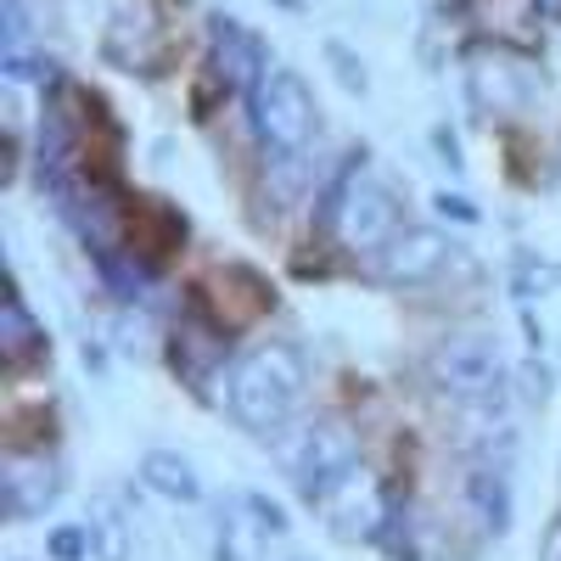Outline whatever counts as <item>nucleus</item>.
<instances>
[{
  "label": "nucleus",
  "mask_w": 561,
  "mask_h": 561,
  "mask_svg": "<svg viewBox=\"0 0 561 561\" xmlns=\"http://www.w3.org/2000/svg\"><path fill=\"white\" fill-rule=\"evenodd\" d=\"M309 393V359L293 343H259L230 365V415L259 438H280Z\"/></svg>",
  "instance_id": "obj_1"
},
{
  "label": "nucleus",
  "mask_w": 561,
  "mask_h": 561,
  "mask_svg": "<svg viewBox=\"0 0 561 561\" xmlns=\"http://www.w3.org/2000/svg\"><path fill=\"white\" fill-rule=\"evenodd\" d=\"M248 107H253V135L270 158H304L309 140L320 129L314 113V90L293 73V68H264L248 90Z\"/></svg>",
  "instance_id": "obj_2"
},
{
  "label": "nucleus",
  "mask_w": 561,
  "mask_h": 561,
  "mask_svg": "<svg viewBox=\"0 0 561 561\" xmlns=\"http://www.w3.org/2000/svg\"><path fill=\"white\" fill-rule=\"evenodd\" d=\"M325 219H332L337 242L348 253H382L393 237H399V203L393 192L370 174L365 163H348L343 180L332 185V197H325Z\"/></svg>",
  "instance_id": "obj_3"
},
{
  "label": "nucleus",
  "mask_w": 561,
  "mask_h": 561,
  "mask_svg": "<svg viewBox=\"0 0 561 561\" xmlns=\"http://www.w3.org/2000/svg\"><path fill=\"white\" fill-rule=\"evenodd\" d=\"M280 466L287 478L309 494V500H325L348 472H359V438L343 421H304V427L280 433Z\"/></svg>",
  "instance_id": "obj_4"
},
{
  "label": "nucleus",
  "mask_w": 561,
  "mask_h": 561,
  "mask_svg": "<svg viewBox=\"0 0 561 561\" xmlns=\"http://www.w3.org/2000/svg\"><path fill=\"white\" fill-rule=\"evenodd\" d=\"M427 377L438 382V393L460 399V404H494L505 393V348L494 332H455L433 348L427 359Z\"/></svg>",
  "instance_id": "obj_5"
},
{
  "label": "nucleus",
  "mask_w": 561,
  "mask_h": 561,
  "mask_svg": "<svg viewBox=\"0 0 561 561\" xmlns=\"http://www.w3.org/2000/svg\"><path fill=\"white\" fill-rule=\"evenodd\" d=\"M62 494V472L51 455L39 449H12L0 460V505H7L12 523H28V517H45Z\"/></svg>",
  "instance_id": "obj_6"
},
{
  "label": "nucleus",
  "mask_w": 561,
  "mask_h": 561,
  "mask_svg": "<svg viewBox=\"0 0 561 561\" xmlns=\"http://www.w3.org/2000/svg\"><path fill=\"white\" fill-rule=\"evenodd\" d=\"M466 90H472V102L483 113H523L534 102V68L511 51H472Z\"/></svg>",
  "instance_id": "obj_7"
},
{
  "label": "nucleus",
  "mask_w": 561,
  "mask_h": 561,
  "mask_svg": "<svg viewBox=\"0 0 561 561\" xmlns=\"http://www.w3.org/2000/svg\"><path fill=\"white\" fill-rule=\"evenodd\" d=\"M320 511H325V528H332L337 539H348V545H359V539H377L382 534V523H388V500H382V483L365 472H348L332 494L320 500Z\"/></svg>",
  "instance_id": "obj_8"
},
{
  "label": "nucleus",
  "mask_w": 561,
  "mask_h": 561,
  "mask_svg": "<svg viewBox=\"0 0 561 561\" xmlns=\"http://www.w3.org/2000/svg\"><path fill=\"white\" fill-rule=\"evenodd\" d=\"M449 259V242L438 237V230L427 225H404L399 237L377 253V270L382 280H393V287H421V280H433Z\"/></svg>",
  "instance_id": "obj_9"
},
{
  "label": "nucleus",
  "mask_w": 561,
  "mask_h": 561,
  "mask_svg": "<svg viewBox=\"0 0 561 561\" xmlns=\"http://www.w3.org/2000/svg\"><path fill=\"white\" fill-rule=\"evenodd\" d=\"M124 230H129V253H140V259H163L185 242V219L158 197H135L124 208Z\"/></svg>",
  "instance_id": "obj_10"
},
{
  "label": "nucleus",
  "mask_w": 561,
  "mask_h": 561,
  "mask_svg": "<svg viewBox=\"0 0 561 561\" xmlns=\"http://www.w3.org/2000/svg\"><path fill=\"white\" fill-rule=\"evenodd\" d=\"M208 34H214V62H208V68H214V79H225V90H237V84H248V79H259V73L270 68L264 51H259V39H253L237 18L219 12Z\"/></svg>",
  "instance_id": "obj_11"
},
{
  "label": "nucleus",
  "mask_w": 561,
  "mask_h": 561,
  "mask_svg": "<svg viewBox=\"0 0 561 561\" xmlns=\"http://www.w3.org/2000/svg\"><path fill=\"white\" fill-rule=\"evenodd\" d=\"M107 57L118 62V68H140V73H152L158 62H163V28L152 23V12H118L113 18V28H107Z\"/></svg>",
  "instance_id": "obj_12"
},
{
  "label": "nucleus",
  "mask_w": 561,
  "mask_h": 561,
  "mask_svg": "<svg viewBox=\"0 0 561 561\" xmlns=\"http://www.w3.org/2000/svg\"><path fill=\"white\" fill-rule=\"evenodd\" d=\"M460 489H466V505H472V517H478L483 534H505V528H511V483H505L500 466L478 460L472 472H466Z\"/></svg>",
  "instance_id": "obj_13"
},
{
  "label": "nucleus",
  "mask_w": 561,
  "mask_h": 561,
  "mask_svg": "<svg viewBox=\"0 0 561 561\" xmlns=\"http://www.w3.org/2000/svg\"><path fill=\"white\" fill-rule=\"evenodd\" d=\"M84 534H90V556H96V561H129V556H135L129 517H124V505H118L113 494H96V500H90Z\"/></svg>",
  "instance_id": "obj_14"
},
{
  "label": "nucleus",
  "mask_w": 561,
  "mask_h": 561,
  "mask_svg": "<svg viewBox=\"0 0 561 561\" xmlns=\"http://www.w3.org/2000/svg\"><path fill=\"white\" fill-rule=\"evenodd\" d=\"M140 483H147L152 494H163V500H174V505H192L203 494L192 460L174 455V449H147V460H140Z\"/></svg>",
  "instance_id": "obj_15"
},
{
  "label": "nucleus",
  "mask_w": 561,
  "mask_h": 561,
  "mask_svg": "<svg viewBox=\"0 0 561 561\" xmlns=\"http://www.w3.org/2000/svg\"><path fill=\"white\" fill-rule=\"evenodd\" d=\"M39 348H45L39 320L28 314V304L18 293H7V304H0V359H7V365H28Z\"/></svg>",
  "instance_id": "obj_16"
},
{
  "label": "nucleus",
  "mask_w": 561,
  "mask_h": 561,
  "mask_svg": "<svg viewBox=\"0 0 561 561\" xmlns=\"http://www.w3.org/2000/svg\"><path fill=\"white\" fill-rule=\"evenodd\" d=\"M0 34H7V51H0L7 79H28L34 57H28V12H23V0H0Z\"/></svg>",
  "instance_id": "obj_17"
},
{
  "label": "nucleus",
  "mask_w": 561,
  "mask_h": 561,
  "mask_svg": "<svg viewBox=\"0 0 561 561\" xmlns=\"http://www.w3.org/2000/svg\"><path fill=\"white\" fill-rule=\"evenodd\" d=\"M264 528L253 517H219V534H214V561H259L264 556Z\"/></svg>",
  "instance_id": "obj_18"
},
{
  "label": "nucleus",
  "mask_w": 561,
  "mask_h": 561,
  "mask_svg": "<svg viewBox=\"0 0 561 561\" xmlns=\"http://www.w3.org/2000/svg\"><path fill=\"white\" fill-rule=\"evenodd\" d=\"M90 253H96V270L107 275V287H113L118 298H140V287H147V264H140L135 253H118V248H107V242H96Z\"/></svg>",
  "instance_id": "obj_19"
},
{
  "label": "nucleus",
  "mask_w": 561,
  "mask_h": 561,
  "mask_svg": "<svg viewBox=\"0 0 561 561\" xmlns=\"http://www.w3.org/2000/svg\"><path fill=\"white\" fill-rule=\"evenodd\" d=\"M242 511H248V517H253L270 539L287 534V517H280V505H275V500H264V494H242Z\"/></svg>",
  "instance_id": "obj_20"
},
{
  "label": "nucleus",
  "mask_w": 561,
  "mask_h": 561,
  "mask_svg": "<svg viewBox=\"0 0 561 561\" xmlns=\"http://www.w3.org/2000/svg\"><path fill=\"white\" fill-rule=\"evenodd\" d=\"M84 550H90V534L84 528H57L51 534V556L57 561H84Z\"/></svg>",
  "instance_id": "obj_21"
},
{
  "label": "nucleus",
  "mask_w": 561,
  "mask_h": 561,
  "mask_svg": "<svg viewBox=\"0 0 561 561\" xmlns=\"http://www.w3.org/2000/svg\"><path fill=\"white\" fill-rule=\"evenodd\" d=\"M545 561H561V523H550L545 534Z\"/></svg>",
  "instance_id": "obj_22"
},
{
  "label": "nucleus",
  "mask_w": 561,
  "mask_h": 561,
  "mask_svg": "<svg viewBox=\"0 0 561 561\" xmlns=\"http://www.w3.org/2000/svg\"><path fill=\"white\" fill-rule=\"evenodd\" d=\"M539 7V18H550V23H561V0H534Z\"/></svg>",
  "instance_id": "obj_23"
}]
</instances>
